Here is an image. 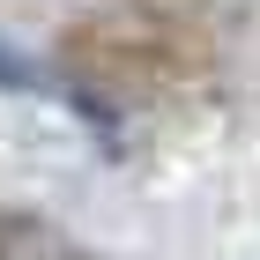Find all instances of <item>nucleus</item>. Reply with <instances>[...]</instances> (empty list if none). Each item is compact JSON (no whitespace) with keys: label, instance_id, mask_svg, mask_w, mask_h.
<instances>
[{"label":"nucleus","instance_id":"f257e3e1","mask_svg":"<svg viewBox=\"0 0 260 260\" xmlns=\"http://www.w3.org/2000/svg\"><path fill=\"white\" fill-rule=\"evenodd\" d=\"M75 245L38 216V208H0V260H67Z\"/></svg>","mask_w":260,"mask_h":260}]
</instances>
